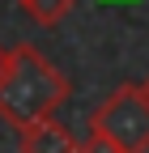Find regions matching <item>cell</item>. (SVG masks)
I'll return each instance as SVG.
<instances>
[{
    "mask_svg": "<svg viewBox=\"0 0 149 153\" xmlns=\"http://www.w3.org/2000/svg\"><path fill=\"white\" fill-rule=\"evenodd\" d=\"M89 128L115 140L124 153H149V94L132 81L115 85L89 115Z\"/></svg>",
    "mask_w": 149,
    "mask_h": 153,
    "instance_id": "2",
    "label": "cell"
},
{
    "mask_svg": "<svg viewBox=\"0 0 149 153\" xmlns=\"http://www.w3.org/2000/svg\"><path fill=\"white\" fill-rule=\"evenodd\" d=\"M17 4H26V0H17Z\"/></svg>",
    "mask_w": 149,
    "mask_h": 153,
    "instance_id": "8",
    "label": "cell"
},
{
    "mask_svg": "<svg viewBox=\"0 0 149 153\" xmlns=\"http://www.w3.org/2000/svg\"><path fill=\"white\" fill-rule=\"evenodd\" d=\"M81 153H124L115 140H107L102 136V132H94V128H89V136L81 140Z\"/></svg>",
    "mask_w": 149,
    "mask_h": 153,
    "instance_id": "5",
    "label": "cell"
},
{
    "mask_svg": "<svg viewBox=\"0 0 149 153\" xmlns=\"http://www.w3.org/2000/svg\"><path fill=\"white\" fill-rule=\"evenodd\" d=\"M68 94H72L68 72H60L39 47L17 43L9 76L0 81V119H9L17 132L39 119H55V111L68 102Z\"/></svg>",
    "mask_w": 149,
    "mask_h": 153,
    "instance_id": "1",
    "label": "cell"
},
{
    "mask_svg": "<svg viewBox=\"0 0 149 153\" xmlns=\"http://www.w3.org/2000/svg\"><path fill=\"white\" fill-rule=\"evenodd\" d=\"M72 4H77V0H26L22 9H26L39 26H47V30H51V26H60L64 17L72 13Z\"/></svg>",
    "mask_w": 149,
    "mask_h": 153,
    "instance_id": "4",
    "label": "cell"
},
{
    "mask_svg": "<svg viewBox=\"0 0 149 153\" xmlns=\"http://www.w3.org/2000/svg\"><path fill=\"white\" fill-rule=\"evenodd\" d=\"M9 64H13V47H0V81L9 76Z\"/></svg>",
    "mask_w": 149,
    "mask_h": 153,
    "instance_id": "6",
    "label": "cell"
},
{
    "mask_svg": "<svg viewBox=\"0 0 149 153\" xmlns=\"http://www.w3.org/2000/svg\"><path fill=\"white\" fill-rule=\"evenodd\" d=\"M141 89H145V94H149V76H145V81H141Z\"/></svg>",
    "mask_w": 149,
    "mask_h": 153,
    "instance_id": "7",
    "label": "cell"
},
{
    "mask_svg": "<svg viewBox=\"0 0 149 153\" xmlns=\"http://www.w3.org/2000/svg\"><path fill=\"white\" fill-rule=\"evenodd\" d=\"M17 145H22V153H81V140L72 136V132L60 123V119H39L17 132Z\"/></svg>",
    "mask_w": 149,
    "mask_h": 153,
    "instance_id": "3",
    "label": "cell"
}]
</instances>
